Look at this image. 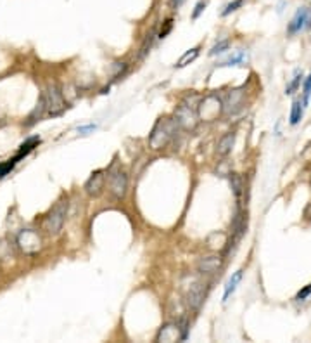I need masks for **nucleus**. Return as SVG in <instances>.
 <instances>
[{"mask_svg": "<svg viewBox=\"0 0 311 343\" xmlns=\"http://www.w3.org/2000/svg\"><path fill=\"white\" fill-rule=\"evenodd\" d=\"M178 125L175 118H159L152 127V132L149 135V146L154 151H161L177 137Z\"/></svg>", "mask_w": 311, "mask_h": 343, "instance_id": "f257e3e1", "label": "nucleus"}, {"mask_svg": "<svg viewBox=\"0 0 311 343\" xmlns=\"http://www.w3.org/2000/svg\"><path fill=\"white\" fill-rule=\"evenodd\" d=\"M66 215H68V200L62 198V200L57 201L56 205L52 206V210L47 213V217L44 218V222H42V229H44L47 234L56 236V234H59L62 231V225H64V222H66Z\"/></svg>", "mask_w": 311, "mask_h": 343, "instance_id": "f03ea898", "label": "nucleus"}, {"mask_svg": "<svg viewBox=\"0 0 311 343\" xmlns=\"http://www.w3.org/2000/svg\"><path fill=\"white\" fill-rule=\"evenodd\" d=\"M196 113L201 122H215L223 113V99H220L216 94H208L199 99Z\"/></svg>", "mask_w": 311, "mask_h": 343, "instance_id": "7ed1b4c3", "label": "nucleus"}, {"mask_svg": "<svg viewBox=\"0 0 311 343\" xmlns=\"http://www.w3.org/2000/svg\"><path fill=\"white\" fill-rule=\"evenodd\" d=\"M16 244L25 255H37L42 249V237L33 229H21L16 234Z\"/></svg>", "mask_w": 311, "mask_h": 343, "instance_id": "20e7f679", "label": "nucleus"}, {"mask_svg": "<svg viewBox=\"0 0 311 343\" xmlns=\"http://www.w3.org/2000/svg\"><path fill=\"white\" fill-rule=\"evenodd\" d=\"M107 189L116 200H121L126 194L128 189V175L124 174V170H121L119 166L112 165L111 168L107 170Z\"/></svg>", "mask_w": 311, "mask_h": 343, "instance_id": "39448f33", "label": "nucleus"}, {"mask_svg": "<svg viewBox=\"0 0 311 343\" xmlns=\"http://www.w3.org/2000/svg\"><path fill=\"white\" fill-rule=\"evenodd\" d=\"M42 97H44L47 115H50V116L62 115V111L66 109V101H64L62 92L56 87V85H49V89H47Z\"/></svg>", "mask_w": 311, "mask_h": 343, "instance_id": "423d86ee", "label": "nucleus"}, {"mask_svg": "<svg viewBox=\"0 0 311 343\" xmlns=\"http://www.w3.org/2000/svg\"><path fill=\"white\" fill-rule=\"evenodd\" d=\"M175 122H177L178 128H182V130H196L197 123H199V116L196 113V108L187 103H182L177 108V111H175Z\"/></svg>", "mask_w": 311, "mask_h": 343, "instance_id": "0eeeda50", "label": "nucleus"}, {"mask_svg": "<svg viewBox=\"0 0 311 343\" xmlns=\"http://www.w3.org/2000/svg\"><path fill=\"white\" fill-rule=\"evenodd\" d=\"M311 28V7H299L295 11L294 18L290 19L289 26H287V33L295 35L299 31H306Z\"/></svg>", "mask_w": 311, "mask_h": 343, "instance_id": "6e6552de", "label": "nucleus"}, {"mask_svg": "<svg viewBox=\"0 0 311 343\" xmlns=\"http://www.w3.org/2000/svg\"><path fill=\"white\" fill-rule=\"evenodd\" d=\"M206 291H208V284L196 283L190 286L189 293H187V307L190 310H199L202 302L206 298Z\"/></svg>", "mask_w": 311, "mask_h": 343, "instance_id": "1a4fd4ad", "label": "nucleus"}, {"mask_svg": "<svg viewBox=\"0 0 311 343\" xmlns=\"http://www.w3.org/2000/svg\"><path fill=\"white\" fill-rule=\"evenodd\" d=\"M104 186H106V175H104L102 170H97L88 177V181L85 182V193L92 198H97L102 194Z\"/></svg>", "mask_w": 311, "mask_h": 343, "instance_id": "9d476101", "label": "nucleus"}, {"mask_svg": "<svg viewBox=\"0 0 311 343\" xmlns=\"http://www.w3.org/2000/svg\"><path fill=\"white\" fill-rule=\"evenodd\" d=\"M242 104H244V92L240 89H237V91H232L228 94L227 99L223 101V111L233 115V113H237L242 108Z\"/></svg>", "mask_w": 311, "mask_h": 343, "instance_id": "9b49d317", "label": "nucleus"}, {"mask_svg": "<svg viewBox=\"0 0 311 343\" xmlns=\"http://www.w3.org/2000/svg\"><path fill=\"white\" fill-rule=\"evenodd\" d=\"M221 265H223V260L220 259V256L216 255H211V256H204V259L199 260V264H197V271L201 272V274H215L221 269Z\"/></svg>", "mask_w": 311, "mask_h": 343, "instance_id": "f8f14e48", "label": "nucleus"}, {"mask_svg": "<svg viewBox=\"0 0 311 343\" xmlns=\"http://www.w3.org/2000/svg\"><path fill=\"white\" fill-rule=\"evenodd\" d=\"M182 340V329L178 324H165L159 329L156 341H178Z\"/></svg>", "mask_w": 311, "mask_h": 343, "instance_id": "ddd939ff", "label": "nucleus"}, {"mask_svg": "<svg viewBox=\"0 0 311 343\" xmlns=\"http://www.w3.org/2000/svg\"><path fill=\"white\" fill-rule=\"evenodd\" d=\"M233 144H235V132H228L223 137L218 140V147L216 153L220 156H228L233 149Z\"/></svg>", "mask_w": 311, "mask_h": 343, "instance_id": "4468645a", "label": "nucleus"}, {"mask_svg": "<svg viewBox=\"0 0 311 343\" xmlns=\"http://www.w3.org/2000/svg\"><path fill=\"white\" fill-rule=\"evenodd\" d=\"M38 144H40V137H38V135H35V137H30L28 140H26V142H23L21 147H19V151H18V154L14 156V161L18 163L19 159H23L25 156H28L31 151H33L35 147L38 146Z\"/></svg>", "mask_w": 311, "mask_h": 343, "instance_id": "2eb2a0df", "label": "nucleus"}, {"mask_svg": "<svg viewBox=\"0 0 311 343\" xmlns=\"http://www.w3.org/2000/svg\"><path fill=\"white\" fill-rule=\"evenodd\" d=\"M240 279H242V271H237V272H233V276L230 279H228V283H227V286H225V293H223V302H227L230 296L235 293V290H237V286H239V283H240Z\"/></svg>", "mask_w": 311, "mask_h": 343, "instance_id": "dca6fc26", "label": "nucleus"}, {"mask_svg": "<svg viewBox=\"0 0 311 343\" xmlns=\"http://www.w3.org/2000/svg\"><path fill=\"white\" fill-rule=\"evenodd\" d=\"M304 104L301 99H295L292 103V109H290V125H297L301 122L302 115H304Z\"/></svg>", "mask_w": 311, "mask_h": 343, "instance_id": "f3484780", "label": "nucleus"}, {"mask_svg": "<svg viewBox=\"0 0 311 343\" xmlns=\"http://www.w3.org/2000/svg\"><path fill=\"white\" fill-rule=\"evenodd\" d=\"M199 47H194V49H189L187 52L184 54V56L178 59V62L175 64V68H185L187 64H190L192 61L197 59V56H199Z\"/></svg>", "mask_w": 311, "mask_h": 343, "instance_id": "a211bd4d", "label": "nucleus"}, {"mask_svg": "<svg viewBox=\"0 0 311 343\" xmlns=\"http://www.w3.org/2000/svg\"><path fill=\"white\" fill-rule=\"evenodd\" d=\"M230 186H232V191H233V194H235V198H237V200H240V196H242V193H244V179H242V175L230 174Z\"/></svg>", "mask_w": 311, "mask_h": 343, "instance_id": "6ab92c4d", "label": "nucleus"}, {"mask_svg": "<svg viewBox=\"0 0 311 343\" xmlns=\"http://www.w3.org/2000/svg\"><path fill=\"white\" fill-rule=\"evenodd\" d=\"M44 113H45V103H44V97H40V101H38V104H37V108L33 109V113L28 116V125H33L37 120H40L42 116H44Z\"/></svg>", "mask_w": 311, "mask_h": 343, "instance_id": "aec40b11", "label": "nucleus"}, {"mask_svg": "<svg viewBox=\"0 0 311 343\" xmlns=\"http://www.w3.org/2000/svg\"><path fill=\"white\" fill-rule=\"evenodd\" d=\"M154 37H156V30H152V31H150V33L145 37V40H143L142 47H140V52H138V57H140V59H142V57H145L147 54H149V49L152 47Z\"/></svg>", "mask_w": 311, "mask_h": 343, "instance_id": "412c9836", "label": "nucleus"}, {"mask_svg": "<svg viewBox=\"0 0 311 343\" xmlns=\"http://www.w3.org/2000/svg\"><path fill=\"white\" fill-rule=\"evenodd\" d=\"M247 59V56H246V52H237V54H233V56L228 57L227 61H223L221 62V66H237V64H242L244 61Z\"/></svg>", "mask_w": 311, "mask_h": 343, "instance_id": "4be33fe9", "label": "nucleus"}, {"mask_svg": "<svg viewBox=\"0 0 311 343\" xmlns=\"http://www.w3.org/2000/svg\"><path fill=\"white\" fill-rule=\"evenodd\" d=\"M301 81H302V71H295V75L292 78V81H290L289 85H287V89H285V94H294L295 91L299 89V85H301Z\"/></svg>", "mask_w": 311, "mask_h": 343, "instance_id": "5701e85b", "label": "nucleus"}, {"mask_svg": "<svg viewBox=\"0 0 311 343\" xmlns=\"http://www.w3.org/2000/svg\"><path fill=\"white\" fill-rule=\"evenodd\" d=\"M228 47H230V42H228V40H220L218 44H215L211 47V50H209V56H216V54L225 52V50H228Z\"/></svg>", "mask_w": 311, "mask_h": 343, "instance_id": "b1692460", "label": "nucleus"}, {"mask_svg": "<svg viewBox=\"0 0 311 343\" xmlns=\"http://www.w3.org/2000/svg\"><path fill=\"white\" fill-rule=\"evenodd\" d=\"M309 97H311V73H309V76L304 80V87H302V99L301 101H302L304 106H308Z\"/></svg>", "mask_w": 311, "mask_h": 343, "instance_id": "393cba45", "label": "nucleus"}, {"mask_svg": "<svg viewBox=\"0 0 311 343\" xmlns=\"http://www.w3.org/2000/svg\"><path fill=\"white\" fill-rule=\"evenodd\" d=\"M16 165H18V163L14 161V158H11V159H7V161L0 163V179L6 177V175L9 174V172L13 170Z\"/></svg>", "mask_w": 311, "mask_h": 343, "instance_id": "a878e982", "label": "nucleus"}, {"mask_svg": "<svg viewBox=\"0 0 311 343\" xmlns=\"http://www.w3.org/2000/svg\"><path fill=\"white\" fill-rule=\"evenodd\" d=\"M244 2H246V0H233V2H230L227 7H225L223 13H221V16H228V14L235 13L237 9H240V7L244 6Z\"/></svg>", "mask_w": 311, "mask_h": 343, "instance_id": "bb28decb", "label": "nucleus"}, {"mask_svg": "<svg viewBox=\"0 0 311 343\" xmlns=\"http://www.w3.org/2000/svg\"><path fill=\"white\" fill-rule=\"evenodd\" d=\"M206 6H208V0H199V2L196 4V7H194V13H192V19H197L199 16L204 13Z\"/></svg>", "mask_w": 311, "mask_h": 343, "instance_id": "cd10ccee", "label": "nucleus"}, {"mask_svg": "<svg viewBox=\"0 0 311 343\" xmlns=\"http://www.w3.org/2000/svg\"><path fill=\"white\" fill-rule=\"evenodd\" d=\"M309 295H311V283H309V284H308V286H306V288H302V290L299 291L297 295H295V300H299V302H301V300L308 298Z\"/></svg>", "mask_w": 311, "mask_h": 343, "instance_id": "c85d7f7f", "label": "nucleus"}, {"mask_svg": "<svg viewBox=\"0 0 311 343\" xmlns=\"http://www.w3.org/2000/svg\"><path fill=\"white\" fill-rule=\"evenodd\" d=\"M171 28H173V21H171V19H168V21H166V25H165V28L159 31V38H165L166 35H168L170 31H171Z\"/></svg>", "mask_w": 311, "mask_h": 343, "instance_id": "c756f323", "label": "nucleus"}, {"mask_svg": "<svg viewBox=\"0 0 311 343\" xmlns=\"http://www.w3.org/2000/svg\"><path fill=\"white\" fill-rule=\"evenodd\" d=\"M95 128H97V125H87V127L78 128V132H80V134H85V132H92V130H95Z\"/></svg>", "mask_w": 311, "mask_h": 343, "instance_id": "7c9ffc66", "label": "nucleus"}, {"mask_svg": "<svg viewBox=\"0 0 311 343\" xmlns=\"http://www.w3.org/2000/svg\"><path fill=\"white\" fill-rule=\"evenodd\" d=\"M182 4H184V0H171V7H173V9H178Z\"/></svg>", "mask_w": 311, "mask_h": 343, "instance_id": "2f4dec72", "label": "nucleus"}]
</instances>
